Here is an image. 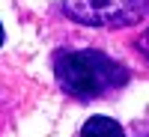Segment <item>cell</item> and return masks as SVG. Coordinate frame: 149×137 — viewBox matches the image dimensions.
Segmentation results:
<instances>
[{"instance_id": "cell-1", "label": "cell", "mask_w": 149, "mask_h": 137, "mask_svg": "<svg viewBox=\"0 0 149 137\" xmlns=\"http://www.w3.org/2000/svg\"><path fill=\"white\" fill-rule=\"evenodd\" d=\"M54 72L60 86L78 98H98L128 81L125 69L102 51H66L57 57Z\"/></svg>"}, {"instance_id": "cell-2", "label": "cell", "mask_w": 149, "mask_h": 137, "mask_svg": "<svg viewBox=\"0 0 149 137\" xmlns=\"http://www.w3.org/2000/svg\"><path fill=\"white\" fill-rule=\"evenodd\" d=\"M63 9L86 27H131L146 18L149 0H63Z\"/></svg>"}, {"instance_id": "cell-3", "label": "cell", "mask_w": 149, "mask_h": 137, "mask_svg": "<svg viewBox=\"0 0 149 137\" xmlns=\"http://www.w3.org/2000/svg\"><path fill=\"white\" fill-rule=\"evenodd\" d=\"M81 137H125V131H122V125L116 119H110V116H93V119L84 122Z\"/></svg>"}, {"instance_id": "cell-4", "label": "cell", "mask_w": 149, "mask_h": 137, "mask_svg": "<svg viewBox=\"0 0 149 137\" xmlns=\"http://www.w3.org/2000/svg\"><path fill=\"white\" fill-rule=\"evenodd\" d=\"M137 48H140V54H143V57L149 60V27H146V30L140 33V39H137Z\"/></svg>"}, {"instance_id": "cell-5", "label": "cell", "mask_w": 149, "mask_h": 137, "mask_svg": "<svg viewBox=\"0 0 149 137\" xmlns=\"http://www.w3.org/2000/svg\"><path fill=\"white\" fill-rule=\"evenodd\" d=\"M0 45H3V24H0Z\"/></svg>"}]
</instances>
